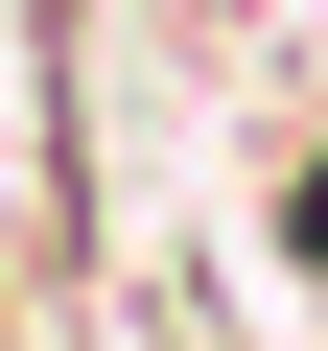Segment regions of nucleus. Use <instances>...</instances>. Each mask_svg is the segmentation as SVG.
<instances>
[{
	"label": "nucleus",
	"mask_w": 328,
	"mask_h": 351,
	"mask_svg": "<svg viewBox=\"0 0 328 351\" xmlns=\"http://www.w3.org/2000/svg\"><path fill=\"white\" fill-rule=\"evenodd\" d=\"M281 258H305V304H328V141L281 164Z\"/></svg>",
	"instance_id": "f257e3e1"
}]
</instances>
